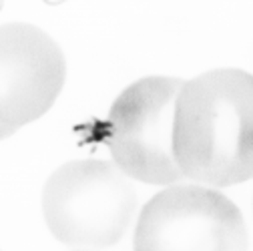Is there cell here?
<instances>
[{
  "label": "cell",
  "instance_id": "1",
  "mask_svg": "<svg viewBox=\"0 0 253 251\" xmlns=\"http://www.w3.org/2000/svg\"><path fill=\"white\" fill-rule=\"evenodd\" d=\"M175 155L187 179L231 187L253 179V75L215 69L183 83Z\"/></svg>",
  "mask_w": 253,
  "mask_h": 251
},
{
  "label": "cell",
  "instance_id": "2",
  "mask_svg": "<svg viewBox=\"0 0 253 251\" xmlns=\"http://www.w3.org/2000/svg\"><path fill=\"white\" fill-rule=\"evenodd\" d=\"M137 209L133 185L113 161L77 159L60 165L42 191L50 233L71 247H111L123 239Z\"/></svg>",
  "mask_w": 253,
  "mask_h": 251
},
{
  "label": "cell",
  "instance_id": "3",
  "mask_svg": "<svg viewBox=\"0 0 253 251\" xmlns=\"http://www.w3.org/2000/svg\"><path fill=\"white\" fill-rule=\"evenodd\" d=\"M183 81L145 77L115 99L107 121L113 163L131 179L173 185L185 175L175 155V115Z\"/></svg>",
  "mask_w": 253,
  "mask_h": 251
},
{
  "label": "cell",
  "instance_id": "4",
  "mask_svg": "<svg viewBox=\"0 0 253 251\" xmlns=\"http://www.w3.org/2000/svg\"><path fill=\"white\" fill-rule=\"evenodd\" d=\"M247 227L239 207L201 183H173L143 207L133 251H245Z\"/></svg>",
  "mask_w": 253,
  "mask_h": 251
},
{
  "label": "cell",
  "instance_id": "5",
  "mask_svg": "<svg viewBox=\"0 0 253 251\" xmlns=\"http://www.w3.org/2000/svg\"><path fill=\"white\" fill-rule=\"evenodd\" d=\"M65 79V54L48 33L24 22L0 26V123L18 129L41 119Z\"/></svg>",
  "mask_w": 253,
  "mask_h": 251
},
{
  "label": "cell",
  "instance_id": "6",
  "mask_svg": "<svg viewBox=\"0 0 253 251\" xmlns=\"http://www.w3.org/2000/svg\"><path fill=\"white\" fill-rule=\"evenodd\" d=\"M14 131H16V129H12V127H6V125H2V123H0V141H2V139H6V137H10Z\"/></svg>",
  "mask_w": 253,
  "mask_h": 251
}]
</instances>
